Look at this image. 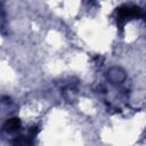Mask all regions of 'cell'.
I'll list each match as a JSON object with an SVG mask.
<instances>
[{
  "instance_id": "2",
  "label": "cell",
  "mask_w": 146,
  "mask_h": 146,
  "mask_svg": "<svg viewBox=\"0 0 146 146\" xmlns=\"http://www.w3.org/2000/svg\"><path fill=\"white\" fill-rule=\"evenodd\" d=\"M19 127H21V121L17 117H11V119H9V120H7L5 122L2 130L5 132H8L9 133V132H14V131L18 130Z\"/></svg>"
},
{
  "instance_id": "1",
  "label": "cell",
  "mask_w": 146,
  "mask_h": 146,
  "mask_svg": "<svg viewBox=\"0 0 146 146\" xmlns=\"http://www.w3.org/2000/svg\"><path fill=\"white\" fill-rule=\"evenodd\" d=\"M107 79L112 83H121L125 79V73L120 67H112L107 72Z\"/></svg>"
}]
</instances>
